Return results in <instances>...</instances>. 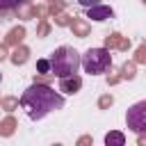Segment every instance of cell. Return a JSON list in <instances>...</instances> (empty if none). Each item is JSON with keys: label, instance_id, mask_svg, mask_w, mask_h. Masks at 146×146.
Segmentation results:
<instances>
[{"label": "cell", "instance_id": "cell-1", "mask_svg": "<svg viewBox=\"0 0 146 146\" xmlns=\"http://www.w3.org/2000/svg\"><path fill=\"white\" fill-rule=\"evenodd\" d=\"M21 107L27 112V116L32 121H39L43 119L46 114L55 112V110H62L64 107V96L57 94L55 89H50L48 84H30L23 96H21Z\"/></svg>", "mask_w": 146, "mask_h": 146}, {"label": "cell", "instance_id": "cell-2", "mask_svg": "<svg viewBox=\"0 0 146 146\" xmlns=\"http://www.w3.org/2000/svg\"><path fill=\"white\" fill-rule=\"evenodd\" d=\"M80 68V52L71 46H59L50 55V75L52 78H66L78 73Z\"/></svg>", "mask_w": 146, "mask_h": 146}, {"label": "cell", "instance_id": "cell-3", "mask_svg": "<svg viewBox=\"0 0 146 146\" xmlns=\"http://www.w3.org/2000/svg\"><path fill=\"white\" fill-rule=\"evenodd\" d=\"M80 66L89 75H100L112 66V55H110L107 48H89L80 57Z\"/></svg>", "mask_w": 146, "mask_h": 146}, {"label": "cell", "instance_id": "cell-4", "mask_svg": "<svg viewBox=\"0 0 146 146\" xmlns=\"http://www.w3.org/2000/svg\"><path fill=\"white\" fill-rule=\"evenodd\" d=\"M125 123H128V128H130L132 132H137V135L146 132V100H139V103H135V105L128 110Z\"/></svg>", "mask_w": 146, "mask_h": 146}, {"label": "cell", "instance_id": "cell-5", "mask_svg": "<svg viewBox=\"0 0 146 146\" xmlns=\"http://www.w3.org/2000/svg\"><path fill=\"white\" fill-rule=\"evenodd\" d=\"M112 16H114V11H112V7H107V5L87 7V18H91V21H107V18H112Z\"/></svg>", "mask_w": 146, "mask_h": 146}, {"label": "cell", "instance_id": "cell-6", "mask_svg": "<svg viewBox=\"0 0 146 146\" xmlns=\"http://www.w3.org/2000/svg\"><path fill=\"white\" fill-rule=\"evenodd\" d=\"M80 87H82V78L75 73L59 78V91H64V94H75V91H80Z\"/></svg>", "mask_w": 146, "mask_h": 146}, {"label": "cell", "instance_id": "cell-7", "mask_svg": "<svg viewBox=\"0 0 146 146\" xmlns=\"http://www.w3.org/2000/svg\"><path fill=\"white\" fill-rule=\"evenodd\" d=\"M23 34H25L23 27H14V30L9 32V36H7V43H9V46H18V43L23 41Z\"/></svg>", "mask_w": 146, "mask_h": 146}, {"label": "cell", "instance_id": "cell-8", "mask_svg": "<svg viewBox=\"0 0 146 146\" xmlns=\"http://www.w3.org/2000/svg\"><path fill=\"white\" fill-rule=\"evenodd\" d=\"M11 62H14V64H25V62H27V48H25V46L16 48L14 55H11Z\"/></svg>", "mask_w": 146, "mask_h": 146}, {"label": "cell", "instance_id": "cell-9", "mask_svg": "<svg viewBox=\"0 0 146 146\" xmlns=\"http://www.w3.org/2000/svg\"><path fill=\"white\" fill-rule=\"evenodd\" d=\"M105 144H107V146H112V144H116V146H123V144H125V137H123L121 132H110V135L105 137Z\"/></svg>", "mask_w": 146, "mask_h": 146}, {"label": "cell", "instance_id": "cell-10", "mask_svg": "<svg viewBox=\"0 0 146 146\" xmlns=\"http://www.w3.org/2000/svg\"><path fill=\"white\" fill-rule=\"evenodd\" d=\"M14 125H16V121L9 116V119H5L2 123H0V135H5V137H9L11 132H14Z\"/></svg>", "mask_w": 146, "mask_h": 146}, {"label": "cell", "instance_id": "cell-11", "mask_svg": "<svg viewBox=\"0 0 146 146\" xmlns=\"http://www.w3.org/2000/svg\"><path fill=\"white\" fill-rule=\"evenodd\" d=\"M25 0H0V11H7V9H16L21 7Z\"/></svg>", "mask_w": 146, "mask_h": 146}, {"label": "cell", "instance_id": "cell-12", "mask_svg": "<svg viewBox=\"0 0 146 146\" xmlns=\"http://www.w3.org/2000/svg\"><path fill=\"white\" fill-rule=\"evenodd\" d=\"M71 27H73V32H78L80 36H84V34L89 32V27H87L82 21H73V25H71Z\"/></svg>", "mask_w": 146, "mask_h": 146}, {"label": "cell", "instance_id": "cell-13", "mask_svg": "<svg viewBox=\"0 0 146 146\" xmlns=\"http://www.w3.org/2000/svg\"><path fill=\"white\" fill-rule=\"evenodd\" d=\"M105 46H107V48H114V46H121V36H119V34H110V36L105 39Z\"/></svg>", "mask_w": 146, "mask_h": 146}, {"label": "cell", "instance_id": "cell-14", "mask_svg": "<svg viewBox=\"0 0 146 146\" xmlns=\"http://www.w3.org/2000/svg\"><path fill=\"white\" fill-rule=\"evenodd\" d=\"M36 71L39 73H50V59H39L36 62Z\"/></svg>", "mask_w": 146, "mask_h": 146}, {"label": "cell", "instance_id": "cell-15", "mask_svg": "<svg viewBox=\"0 0 146 146\" xmlns=\"http://www.w3.org/2000/svg\"><path fill=\"white\" fill-rule=\"evenodd\" d=\"M121 73H123V78H132V75H135V66H132V64H123Z\"/></svg>", "mask_w": 146, "mask_h": 146}, {"label": "cell", "instance_id": "cell-16", "mask_svg": "<svg viewBox=\"0 0 146 146\" xmlns=\"http://www.w3.org/2000/svg\"><path fill=\"white\" fill-rule=\"evenodd\" d=\"M2 105H5L7 110H11V107H16V98H5V100H2Z\"/></svg>", "mask_w": 146, "mask_h": 146}, {"label": "cell", "instance_id": "cell-17", "mask_svg": "<svg viewBox=\"0 0 146 146\" xmlns=\"http://www.w3.org/2000/svg\"><path fill=\"white\" fill-rule=\"evenodd\" d=\"M137 62H146V48H139L137 50Z\"/></svg>", "mask_w": 146, "mask_h": 146}, {"label": "cell", "instance_id": "cell-18", "mask_svg": "<svg viewBox=\"0 0 146 146\" xmlns=\"http://www.w3.org/2000/svg\"><path fill=\"white\" fill-rule=\"evenodd\" d=\"M82 7H94V5H98V0H78Z\"/></svg>", "mask_w": 146, "mask_h": 146}, {"label": "cell", "instance_id": "cell-19", "mask_svg": "<svg viewBox=\"0 0 146 146\" xmlns=\"http://www.w3.org/2000/svg\"><path fill=\"white\" fill-rule=\"evenodd\" d=\"M107 105H112V96H105V98H100V107H107Z\"/></svg>", "mask_w": 146, "mask_h": 146}, {"label": "cell", "instance_id": "cell-20", "mask_svg": "<svg viewBox=\"0 0 146 146\" xmlns=\"http://www.w3.org/2000/svg\"><path fill=\"white\" fill-rule=\"evenodd\" d=\"M5 57H7V48H5V46H0V59H5Z\"/></svg>", "mask_w": 146, "mask_h": 146}, {"label": "cell", "instance_id": "cell-21", "mask_svg": "<svg viewBox=\"0 0 146 146\" xmlns=\"http://www.w3.org/2000/svg\"><path fill=\"white\" fill-rule=\"evenodd\" d=\"M144 2H146V0H144Z\"/></svg>", "mask_w": 146, "mask_h": 146}]
</instances>
